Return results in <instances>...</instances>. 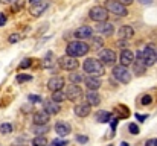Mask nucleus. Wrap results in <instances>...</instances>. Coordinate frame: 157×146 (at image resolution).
Returning a JSON list of instances; mask_svg holds the SVG:
<instances>
[{"mask_svg": "<svg viewBox=\"0 0 157 146\" xmlns=\"http://www.w3.org/2000/svg\"><path fill=\"white\" fill-rule=\"evenodd\" d=\"M136 117H137V120H145L147 119V116H142V114H136Z\"/></svg>", "mask_w": 157, "mask_h": 146, "instance_id": "79ce46f5", "label": "nucleus"}, {"mask_svg": "<svg viewBox=\"0 0 157 146\" xmlns=\"http://www.w3.org/2000/svg\"><path fill=\"white\" fill-rule=\"evenodd\" d=\"M14 2H18V0H0V3H14Z\"/></svg>", "mask_w": 157, "mask_h": 146, "instance_id": "37998d69", "label": "nucleus"}, {"mask_svg": "<svg viewBox=\"0 0 157 146\" xmlns=\"http://www.w3.org/2000/svg\"><path fill=\"white\" fill-rule=\"evenodd\" d=\"M82 69H84L86 73H89L90 76H96V78L102 76L105 73L104 64H102L101 61L95 59V58H87V59L84 61V64H82Z\"/></svg>", "mask_w": 157, "mask_h": 146, "instance_id": "f257e3e1", "label": "nucleus"}, {"mask_svg": "<svg viewBox=\"0 0 157 146\" xmlns=\"http://www.w3.org/2000/svg\"><path fill=\"white\" fill-rule=\"evenodd\" d=\"M29 100H31V102H34V103H35V102H43V100H41V97L37 96V95H31V96H29Z\"/></svg>", "mask_w": 157, "mask_h": 146, "instance_id": "e433bc0d", "label": "nucleus"}, {"mask_svg": "<svg viewBox=\"0 0 157 146\" xmlns=\"http://www.w3.org/2000/svg\"><path fill=\"white\" fill-rule=\"evenodd\" d=\"M145 146H157V139H150V140H147Z\"/></svg>", "mask_w": 157, "mask_h": 146, "instance_id": "4c0bfd02", "label": "nucleus"}, {"mask_svg": "<svg viewBox=\"0 0 157 146\" xmlns=\"http://www.w3.org/2000/svg\"><path fill=\"white\" fill-rule=\"evenodd\" d=\"M90 18L93 21H107L108 20V11L104 6H93L90 9Z\"/></svg>", "mask_w": 157, "mask_h": 146, "instance_id": "6e6552de", "label": "nucleus"}, {"mask_svg": "<svg viewBox=\"0 0 157 146\" xmlns=\"http://www.w3.org/2000/svg\"><path fill=\"white\" fill-rule=\"evenodd\" d=\"M20 35L18 34H12L11 37H9V43H17V41H20Z\"/></svg>", "mask_w": 157, "mask_h": 146, "instance_id": "f704fd0d", "label": "nucleus"}, {"mask_svg": "<svg viewBox=\"0 0 157 146\" xmlns=\"http://www.w3.org/2000/svg\"><path fill=\"white\" fill-rule=\"evenodd\" d=\"M49 122V114L43 110V111H37L34 114V123L35 125H48Z\"/></svg>", "mask_w": 157, "mask_h": 146, "instance_id": "a211bd4d", "label": "nucleus"}, {"mask_svg": "<svg viewBox=\"0 0 157 146\" xmlns=\"http://www.w3.org/2000/svg\"><path fill=\"white\" fill-rule=\"evenodd\" d=\"M84 84L87 85L89 90H98L101 87V79L96 78V76H89L84 79Z\"/></svg>", "mask_w": 157, "mask_h": 146, "instance_id": "6ab92c4d", "label": "nucleus"}, {"mask_svg": "<svg viewBox=\"0 0 157 146\" xmlns=\"http://www.w3.org/2000/svg\"><path fill=\"white\" fill-rule=\"evenodd\" d=\"M55 64H56V56L52 52H48V55L43 58V67L44 69H52Z\"/></svg>", "mask_w": 157, "mask_h": 146, "instance_id": "5701e85b", "label": "nucleus"}, {"mask_svg": "<svg viewBox=\"0 0 157 146\" xmlns=\"http://www.w3.org/2000/svg\"><path fill=\"white\" fill-rule=\"evenodd\" d=\"M32 66V59H29V58H26V59H23L21 62H20V66H18V69L20 70H25V69H29Z\"/></svg>", "mask_w": 157, "mask_h": 146, "instance_id": "c85d7f7f", "label": "nucleus"}, {"mask_svg": "<svg viewBox=\"0 0 157 146\" xmlns=\"http://www.w3.org/2000/svg\"><path fill=\"white\" fill-rule=\"evenodd\" d=\"M0 133L2 134H11L12 133V125L11 123H2L0 125Z\"/></svg>", "mask_w": 157, "mask_h": 146, "instance_id": "cd10ccee", "label": "nucleus"}, {"mask_svg": "<svg viewBox=\"0 0 157 146\" xmlns=\"http://www.w3.org/2000/svg\"><path fill=\"white\" fill-rule=\"evenodd\" d=\"M96 31L101 32L104 37H111L114 32V26L113 23H108V21H99V24L96 26Z\"/></svg>", "mask_w": 157, "mask_h": 146, "instance_id": "f8f14e48", "label": "nucleus"}, {"mask_svg": "<svg viewBox=\"0 0 157 146\" xmlns=\"http://www.w3.org/2000/svg\"><path fill=\"white\" fill-rule=\"evenodd\" d=\"M48 6H49V3H48V2H40V3L31 5L29 12H31V15H34V17H40V15L48 9Z\"/></svg>", "mask_w": 157, "mask_h": 146, "instance_id": "4468645a", "label": "nucleus"}, {"mask_svg": "<svg viewBox=\"0 0 157 146\" xmlns=\"http://www.w3.org/2000/svg\"><path fill=\"white\" fill-rule=\"evenodd\" d=\"M48 145V139L44 136H37L32 140V146H46Z\"/></svg>", "mask_w": 157, "mask_h": 146, "instance_id": "a878e982", "label": "nucleus"}, {"mask_svg": "<svg viewBox=\"0 0 157 146\" xmlns=\"http://www.w3.org/2000/svg\"><path fill=\"white\" fill-rule=\"evenodd\" d=\"M137 56L142 59V62L147 67L154 66V62H156V49L153 47V46H147L144 50H139L137 52Z\"/></svg>", "mask_w": 157, "mask_h": 146, "instance_id": "20e7f679", "label": "nucleus"}, {"mask_svg": "<svg viewBox=\"0 0 157 146\" xmlns=\"http://www.w3.org/2000/svg\"><path fill=\"white\" fill-rule=\"evenodd\" d=\"M133 70H134V73L137 75V76H140V75H144L145 73V70H147V66L142 62V59L137 56V58H134V61H133Z\"/></svg>", "mask_w": 157, "mask_h": 146, "instance_id": "412c9836", "label": "nucleus"}, {"mask_svg": "<svg viewBox=\"0 0 157 146\" xmlns=\"http://www.w3.org/2000/svg\"><path fill=\"white\" fill-rule=\"evenodd\" d=\"M48 129H49L48 125H34V128H32V131L35 134H46Z\"/></svg>", "mask_w": 157, "mask_h": 146, "instance_id": "bb28decb", "label": "nucleus"}, {"mask_svg": "<svg viewBox=\"0 0 157 146\" xmlns=\"http://www.w3.org/2000/svg\"><path fill=\"white\" fill-rule=\"evenodd\" d=\"M70 81H72L73 84H81V82L84 81V78H82L81 75H75V73H72V75H70Z\"/></svg>", "mask_w": 157, "mask_h": 146, "instance_id": "c756f323", "label": "nucleus"}, {"mask_svg": "<svg viewBox=\"0 0 157 146\" xmlns=\"http://www.w3.org/2000/svg\"><path fill=\"white\" fill-rule=\"evenodd\" d=\"M117 2H119L121 5H124V6H128V5H131L134 0H117Z\"/></svg>", "mask_w": 157, "mask_h": 146, "instance_id": "ea45409f", "label": "nucleus"}, {"mask_svg": "<svg viewBox=\"0 0 157 146\" xmlns=\"http://www.w3.org/2000/svg\"><path fill=\"white\" fill-rule=\"evenodd\" d=\"M90 50L89 44L82 40H76V41H72L67 44L66 47V55L69 56H73V58H78V56H84L87 55V52Z\"/></svg>", "mask_w": 157, "mask_h": 146, "instance_id": "f03ea898", "label": "nucleus"}, {"mask_svg": "<svg viewBox=\"0 0 157 146\" xmlns=\"http://www.w3.org/2000/svg\"><path fill=\"white\" fill-rule=\"evenodd\" d=\"M93 38V50H99V49H102V40H99V38H96V37H92Z\"/></svg>", "mask_w": 157, "mask_h": 146, "instance_id": "7c9ffc66", "label": "nucleus"}, {"mask_svg": "<svg viewBox=\"0 0 157 146\" xmlns=\"http://www.w3.org/2000/svg\"><path fill=\"white\" fill-rule=\"evenodd\" d=\"M55 131H56V134H58L59 137H66V136L70 134L72 128H70V125H69L67 122L61 120V122H56V125H55Z\"/></svg>", "mask_w": 157, "mask_h": 146, "instance_id": "2eb2a0df", "label": "nucleus"}, {"mask_svg": "<svg viewBox=\"0 0 157 146\" xmlns=\"http://www.w3.org/2000/svg\"><path fill=\"white\" fill-rule=\"evenodd\" d=\"M75 37L78 40H87V38H92L93 37V29L90 26H81L75 31Z\"/></svg>", "mask_w": 157, "mask_h": 146, "instance_id": "9d476101", "label": "nucleus"}, {"mask_svg": "<svg viewBox=\"0 0 157 146\" xmlns=\"http://www.w3.org/2000/svg\"><path fill=\"white\" fill-rule=\"evenodd\" d=\"M76 140H78L79 143H87V140H89V139H87V137H84V136H78V137H76Z\"/></svg>", "mask_w": 157, "mask_h": 146, "instance_id": "58836bf2", "label": "nucleus"}, {"mask_svg": "<svg viewBox=\"0 0 157 146\" xmlns=\"http://www.w3.org/2000/svg\"><path fill=\"white\" fill-rule=\"evenodd\" d=\"M46 146H55V145H53V143H51V145H46Z\"/></svg>", "mask_w": 157, "mask_h": 146, "instance_id": "de8ad7c7", "label": "nucleus"}, {"mask_svg": "<svg viewBox=\"0 0 157 146\" xmlns=\"http://www.w3.org/2000/svg\"><path fill=\"white\" fill-rule=\"evenodd\" d=\"M6 24V17L5 14H0V26H5Z\"/></svg>", "mask_w": 157, "mask_h": 146, "instance_id": "a19ab883", "label": "nucleus"}, {"mask_svg": "<svg viewBox=\"0 0 157 146\" xmlns=\"http://www.w3.org/2000/svg\"><path fill=\"white\" fill-rule=\"evenodd\" d=\"M64 87V78L61 76H52L49 81H48V88L51 92H56V90H63Z\"/></svg>", "mask_w": 157, "mask_h": 146, "instance_id": "ddd939ff", "label": "nucleus"}, {"mask_svg": "<svg viewBox=\"0 0 157 146\" xmlns=\"http://www.w3.org/2000/svg\"><path fill=\"white\" fill-rule=\"evenodd\" d=\"M110 119H111V113H108V111H99L96 114V120L99 123H107V122H110Z\"/></svg>", "mask_w": 157, "mask_h": 146, "instance_id": "b1692460", "label": "nucleus"}, {"mask_svg": "<svg viewBox=\"0 0 157 146\" xmlns=\"http://www.w3.org/2000/svg\"><path fill=\"white\" fill-rule=\"evenodd\" d=\"M139 2H140L142 5H150V3H151L153 0H139Z\"/></svg>", "mask_w": 157, "mask_h": 146, "instance_id": "c03bdc74", "label": "nucleus"}, {"mask_svg": "<svg viewBox=\"0 0 157 146\" xmlns=\"http://www.w3.org/2000/svg\"><path fill=\"white\" fill-rule=\"evenodd\" d=\"M52 143L55 146H67V142H66V140H59V139H55Z\"/></svg>", "mask_w": 157, "mask_h": 146, "instance_id": "c9c22d12", "label": "nucleus"}, {"mask_svg": "<svg viewBox=\"0 0 157 146\" xmlns=\"http://www.w3.org/2000/svg\"><path fill=\"white\" fill-rule=\"evenodd\" d=\"M58 64H59V67H61L63 70H67V72H72V70L78 69V66H79V62L76 61V58L69 56V55L61 56V58L58 59Z\"/></svg>", "mask_w": 157, "mask_h": 146, "instance_id": "423d86ee", "label": "nucleus"}, {"mask_svg": "<svg viewBox=\"0 0 157 146\" xmlns=\"http://www.w3.org/2000/svg\"><path fill=\"white\" fill-rule=\"evenodd\" d=\"M121 146H128V143H127V142H122V143H121Z\"/></svg>", "mask_w": 157, "mask_h": 146, "instance_id": "49530a36", "label": "nucleus"}, {"mask_svg": "<svg viewBox=\"0 0 157 146\" xmlns=\"http://www.w3.org/2000/svg\"><path fill=\"white\" fill-rule=\"evenodd\" d=\"M29 2H31V5H35V3H40L41 0H29Z\"/></svg>", "mask_w": 157, "mask_h": 146, "instance_id": "a18cd8bd", "label": "nucleus"}, {"mask_svg": "<svg viewBox=\"0 0 157 146\" xmlns=\"http://www.w3.org/2000/svg\"><path fill=\"white\" fill-rule=\"evenodd\" d=\"M28 81H32V76L31 75H18L17 76V82H28Z\"/></svg>", "mask_w": 157, "mask_h": 146, "instance_id": "2f4dec72", "label": "nucleus"}, {"mask_svg": "<svg viewBox=\"0 0 157 146\" xmlns=\"http://www.w3.org/2000/svg\"><path fill=\"white\" fill-rule=\"evenodd\" d=\"M128 129H130V133L131 134H139V126L136 125V123H130V126H128Z\"/></svg>", "mask_w": 157, "mask_h": 146, "instance_id": "72a5a7b5", "label": "nucleus"}, {"mask_svg": "<svg viewBox=\"0 0 157 146\" xmlns=\"http://www.w3.org/2000/svg\"><path fill=\"white\" fill-rule=\"evenodd\" d=\"M105 9L108 11V14H114L116 17H127L128 11H127V6L121 5L117 0H107L105 2Z\"/></svg>", "mask_w": 157, "mask_h": 146, "instance_id": "7ed1b4c3", "label": "nucleus"}, {"mask_svg": "<svg viewBox=\"0 0 157 146\" xmlns=\"http://www.w3.org/2000/svg\"><path fill=\"white\" fill-rule=\"evenodd\" d=\"M52 100H53V102H56V103H59V102L66 100V93H64L63 90H56V92H52Z\"/></svg>", "mask_w": 157, "mask_h": 146, "instance_id": "393cba45", "label": "nucleus"}, {"mask_svg": "<svg viewBox=\"0 0 157 146\" xmlns=\"http://www.w3.org/2000/svg\"><path fill=\"white\" fill-rule=\"evenodd\" d=\"M133 35H134V31H133L131 26H122L119 29V32H117V37L121 40H130Z\"/></svg>", "mask_w": 157, "mask_h": 146, "instance_id": "aec40b11", "label": "nucleus"}, {"mask_svg": "<svg viewBox=\"0 0 157 146\" xmlns=\"http://www.w3.org/2000/svg\"><path fill=\"white\" fill-rule=\"evenodd\" d=\"M156 62H157V52H156Z\"/></svg>", "mask_w": 157, "mask_h": 146, "instance_id": "09e8293b", "label": "nucleus"}, {"mask_svg": "<svg viewBox=\"0 0 157 146\" xmlns=\"http://www.w3.org/2000/svg\"><path fill=\"white\" fill-rule=\"evenodd\" d=\"M119 61H121V66L128 67V66H130V64H133V61H134V53H133L130 49H125V50H122V52H121Z\"/></svg>", "mask_w": 157, "mask_h": 146, "instance_id": "9b49d317", "label": "nucleus"}, {"mask_svg": "<svg viewBox=\"0 0 157 146\" xmlns=\"http://www.w3.org/2000/svg\"><path fill=\"white\" fill-rule=\"evenodd\" d=\"M140 102H142V105H150L153 102V97L150 96V95H144L142 99H140Z\"/></svg>", "mask_w": 157, "mask_h": 146, "instance_id": "473e14b6", "label": "nucleus"}, {"mask_svg": "<svg viewBox=\"0 0 157 146\" xmlns=\"http://www.w3.org/2000/svg\"><path fill=\"white\" fill-rule=\"evenodd\" d=\"M90 111H92V107L87 102H81V103H78L75 107V114L78 117H87L90 114Z\"/></svg>", "mask_w": 157, "mask_h": 146, "instance_id": "dca6fc26", "label": "nucleus"}, {"mask_svg": "<svg viewBox=\"0 0 157 146\" xmlns=\"http://www.w3.org/2000/svg\"><path fill=\"white\" fill-rule=\"evenodd\" d=\"M64 93H66V99H69V100H72V102H76V100H79L81 97L84 96L82 88H81L79 85H76V84H70Z\"/></svg>", "mask_w": 157, "mask_h": 146, "instance_id": "0eeeda50", "label": "nucleus"}, {"mask_svg": "<svg viewBox=\"0 0 157 146\" xmlns=\"http://www.w3.org/2000/svg\"><path fill=\"white\" fill-rule=\"evenodd\" d=\"M86 99H87V103L90 107H96V105L101 103V96L96 90H89L87 95H86Z\"/></svg>", "mask_w": 157, "mask_h": 146, "instance_id": "f3484780", "label": "nucleus"}, {"mask_svg": "<svg viewBox=\"0 0 157 146\" xmlns=\"http://www.w3.org/2000/svg\"><path fill=\"white\" fill-rule=\"evenodd\" d=\"M59 103H56V102H53V100H48V102H44V111L51 116V114H58L59 113Z\"/></svg>", "mask_w": 157, "mask_h": 146, "instance_id": "4be33fe9", "label": "nucleus"}, {"mask_svg": "<svg viewBox=\"0 0 157 146\" xmlns=\"http://www.w3.org/2000/svg\"><path fill=\"white\" fill-rule=\"evenodd\" d=\"M113 76H114L119 82H122V84H128V82L131 81V73H130V70H128L127 67H124V66H116V67L113 69Z\"/></svg>", "mask_w": 157, "mask_h": 146, "instance_id": "39448f33", "label": "nucleus"}, {"mask_svg": "<svg viewBox=\"0 0 157 146\" xmlns=\"http://www.w3.org/2000/svg\"><path fill=\"white\" fill-rule=\"evenodd\" d=\"M99 59H101V62L105 64V66H111V64H114V61H116V53H114L111 49H104V50H101V53H99Z\"/></svg>", "mask_w": 157, "mask_h": 146, "instance_id": "1a4fd4ad", "label": "nucleus"}]
</instances>
